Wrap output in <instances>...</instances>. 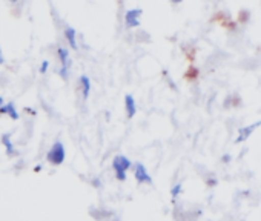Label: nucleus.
<instances>
[{
	"instance_id": "nucleus-1",
	"label": "nucleus",
	"mask_w": 261,
	"mask_h": 221,
	"mask_svg": "<svg viewBox=\"0 0 261 221\" xmlns=\"http://www.w3.org/2000/svg\"><path fill=\"white\" fill-rule=\"evenodd\" d=\"M133 161L130 158L124 154H117L114 158H112V171H114V175H115V180L123 183L126 181L127 178V172L133 169Z\"/></svg>"
},
{
	"instance_id": "nucleus-2",
	"label": "nucleus",
	"mask_w": 261,
	"mask_h": 221,
	"mask_svg": "<svg viewBox=\"0 0 261 221\" xmlns=\"http://www.w3.org/2000/svg\"><path fill=\"white\" fill-rule=\"evenodd\" d=\"M57 59H59V74L65 81H68L69 75H71V68H72V59H71L69 48L59 45L57 46Z\"/></svg>"
},
{
	"instance_id": "nucleus-3",
	"label": "nucleus",
	"mask_w": 261,
	"mask_h": 221,
	"mask_svg": "<svg viewBox=\"0 0 261 221\" xmlns=\"http://www.w3.org/2000/svg\"><path fill=\"white\" fill-rule=\"evenodd\" d=\"M66 160V149L63 142L56 140L46 152V161L53 166H62Z\"/></svg>"
},
{
	"instance_id": "nucleus-4",
	"label": "nucleus",
	"mask_w": 261,
	"mask_h": 221,
	"mask_svg": "<svg viewBox=\"0 0 261 221\" xmlns=\"http://www.w3.org/2000/svg\"><path fill=\"white\" fill-rule=\"evenodd\" d=\"M142 16H143V10L142 8H130L124 13V25L126 28L133 30V28H139L142 25Z\"/></svg>"
},
{
	"instance_id": "nucleus-5",
	"label": "nucleus",
	"mask_w": 261,
	"mask_h": 221,
	"mask_svg": "<svg viewBox=\"0 0 261 221\" xmlns=\"http://www.w3.org/2000/svg\"><path fill=\"white\" fill-rule=\"evenodd\" d=\"M133 174H134V178L137 180L139 184H152V177L143 163H140V161L134 163L133 164Z\"/></svg>"
},
{
	"instance_id": "nucleus-6",
	"label": "nucleus",
	"mask_w": 261,
	"mask_h": 221,
	"mask_svg": "<svg viewBox=\"0 0 261 221\" xmlns=\"http://www.w3.org/2000/svg\"><path fill=\"white\" fill-rule=\"evenodd\" d=\"M123 104H124L126 117H127L129 120H130V119H134L136 114H137V101H136L134 95H133V94H126V95H124Z\"/></svg>"
},
{
	"instance_id": "nucleus-7",
	"label": "nucleus",
	"mask_w": 261,
	"mask_h": 221,
	"mask_svg": "<svg viewBox=\"0 0 261 221\" xmlns=\"http://www.w3.org/2000/svg\"><path fill=\"white\" fill-rule=\"evenodd\" d=\"M63 37H65V40H66L69 49L79 51V42H77V31H75V28L66 26V28L63 30Z\"/></svg>"
},
{
	"instance_id": "nucleus-8",
	"label": "nucleus",
	"mask_w": 261,
	"mask_h": 221,
	"mask_svg": "<svg viewBox=\"0 0 261 221\" xmlns=\"http://www.w3.org/2000/svg\"><path fill=\"white\" fill-rule=\"evenodd\" d=\"M0 116H8L11 120H19L20 119L19 110H17V107H16V104L13 101H8L4 106H0Z\"/></svg>"
},
{
	"instance_id": "nucleus-9",
	"label": "nucleus",
	"mask_w": 261,
	"mask_h": 221,
	"mask_svg": "<svg viewBox=\"0 0 261 221\" xmlns=\"http://www.w3.org/2000/svg\"><path fill=\"white\" fill-rule=\"evenodd\" d=\"M79 86H80V94H82V98L86 101L91 95V78L86 75V74H82L79 77Z\"/></svg>"
},
{
	"instance_id": "nucleus-10",
	"label": "nucleus",
	"mask_w": 261,
	"mask_h": 221,
	"mask_svg": "<svg viewBox=\"0 0 261 221\" xmlns=\"http://www.w3.org/2000/svg\"><path fill=\"white\" fill-rule=\"evenodd\" d=\"M0 142H2V146H5V152H7L8 157H17L19 155V151L16 149V145L11 140L10 134H4L2 139H0Z\"/></svg>"
},
{
	"instance_id": "nucleus-11",
	"label": "nucleus",
	"mask_w": 261,
	"mask_h": 221,
	"mask_svg": "<svg viewBox=\"0 0 261 221\" xmlns=\"http://www.w3.org/2000/svg\"><path fill=\"white\" fill-rule=\"evenodd\" d=\"M259 125H261V122H258V123H255V125H250V126H246V128H243V129L240 131V135H238V139H237V143H240V142L246 140V139L250 135V132H252L255 128H258Z\"/></svg>"
},
{
	"instance_id": "nucleus-12",
	"label": "nucleus",
	"mask_w": 261,
	"mask_h": 221,
	"mask_svg": "<svg viewBox=\"0 0 261 221\" xmlns=\"http://www.w3.org/2000/svg\"><path fill=\"white\" fill-rule=\"evenodd\" d=\"M181 190H183V186H181V183H177V184H174V186L171 187V197H172V200L178 198V197H180V194H181Z\"/></svg>"
},
{
	"instance_id": "nucleus-13",
	"label": "nucleus",
	"mask_w": 261,
	"mask_h": 221,
	"mask_svg": "<svg viewBox=\"0 0 261 221\" xmlns=\"http://www.w3.org/2000/svg\"><path fill=\"white\" fill-rule=\"evenodd\" d=\"M48 69H49V62H48V60H43L42 65H40V68H39V72H40V74H46Z\"/></svg>"
},
{
	"instance_id": "nucleus-14",
	"label": "nucleus",
	"mask_w": 261,
	"mask_h": 221,
	"mask_svg": "<svg viewBox=\"0 0 261 221\" xmlns=\"http://www.w3.org/2000/svg\"><path fill=\"white\" fill-rule=\"evenodd\" d=\"M5 63V56L2 52V46H0V65H4Z\"/></svg>"
},
{
	"instance_id": "nucleus-15",
	"label": "nucleus",
	"mask_w": 261,
	"mask_h": 221,
	"mask_svg": "<svg viewBox=\"0 0 261 221\" xmlns=\"http://www.w3.org/2000/svg\"><path fill=\"white\" fill-rule=\"evenodd\" d=\"M25 110H28V113H30L31 116H36V113H34V109H33V107H28V109H25Z\"/></svg>"
},
{
	"instance_id": "nucleus-16",
	"label": "nucleus",
	"mask_w": 261,
	"mask_h": 221,
	"mask_svg": "<svg viewBox=\"0 0 261 221\" xmlns=\"http://www.w3.org/2000/svg\"><path fill=\"white\" fill-rule=\"evenodd\" d=\"M4 104H5V98L0 95V106H4Z\"/></svg>"
},
{
	"instance_id": "nucleus-17",
	"label": "nucleus",
	"mask_w": 261,
	"mask_h": 221,
	"mask_svg": "<svg viewBox=\"0 0 261 221\" xmlns=\"http://www.w3.org/2000/svg\"><path fill=\"white\" fill-rule=\"evenodd\" d=\"M40 171H42V166H40V164L34 168V172H40Z\"/></svg>"
},
{
	"instance_id": "nucleus-18",
	"label": "nucleus",
	"mask_w": 261,
	"mask_h": 221,
	"mask_svg": "<svg viewBox=\"0 0 261 221\" xmlns=\"http://www.w3.org/2000/svg\"><path fill=\"white\" fill-rule=\"evenodd\" d=\"M207 183H209V186H215V180H209Z\"/></svg>"
}]
</instances>
